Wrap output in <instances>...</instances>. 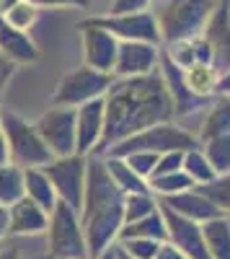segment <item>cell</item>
I'll use <instances>...</instances> for the list:
<instances>
[{
	"instance_id": "obj_17",
	"label": "cell",
	"mask_w": 230,
	"mask_h": 259,
	"mask_svg": "<svg viewBox=\"0 0 230 259\" xmlns=\"http://www.w3.org/2000/svg\"><path fill=\"white\" fill-rule=\"evenodd\" d=\"M49 226V215L29 197H21L8 207V236H39Z\"/></svg>"
},
{
	"instance_id": "obj_24",
	"label": "cell",
	"mask_w": 230,
	"mask_h": 259,
	"mask_svg": "<svg viewBox=\"0 0 230 259\" xmlns=\"http://www.w3.org/2000/svg\"><path fill=\"white\" fill-rule=\"evenodd\" d=\"M202 233L212 259H230V223L225 218H215L210 223H204Z\"/></svg>"
},
{
	"instance_id": "obj_15",
	"label": "cell",
	"mask_w": 230,
	"mask_h": 259,
	"mask_svg": "<svg viewBox=\"0 0 230 259\" xmlns=\"http://www.w3.org/2000/svg\"><path fill=\"white\" fill-rule=\"evenodd\" d=\"M204 36L212 47V70L220 75L230 68V0H222L212 13L210 24L204 29Z\"/></svg>"
},
{
	"instance_id": "obj_35",
	"label": "cell",
	"mask_w": 230,
	"mask_h": 259,
	"mask_svg": "<svg viewBox=\"0 0 230 259\" xmlns=\"http://www.w3.org/2000/svg\"><path fill=\"white\" fill-rule=\"evenodd\" d=\"M176 171H184V153H179V150H171V153H163V156H158V163H155L153 177L176 174ZM153 177H150V179H153Z\"/></svg>"
},
{
	"instance_id": "obj_25",
	"label": "cell",
	"mask_w": 230,
	"mask_h": 259,
	"mask_svg": "<svg viewBox=\"0 0 230 259\" xmlns=\"http://www.w3.org/2000/svg\"><path fill=\"white\" fill-rule=\"evenodd\" d=\"M184 80H186L189 91H192L197 99H204V101L215 99L217 73L212 70V65H194V68L184 70Z\"/></svg>"
},
{
	"instance_id": "obj_12",
	"label": "cell",
	"mask_w": 230,
	"mask_h": 259,
	"mask_svg": "<svg viewBox=\"0 0 230 259\" xmlns=\"http://www.w3.org/2000/svg\"><path fill=\"white\" fill-rule=\"evenodd\" d=\"M103 124H106V106L103 99L88 101L75 109V153L78 156H93L101 138H103Z\"/></svg>"
},
{
	"instance_id": "obj_10",
	"label": "cell",
	"mask_w": 230,
	"mask_h": 259,
	"mask_svg": "<svg viewBox=\"0 0 230 259\" xmlns=\"http://www.w3.org/2000/svg\"><path fill=\"white\" fill-rule=\"evenodd\" d=\"M160 47L148 41H119L114 78H145L158 73Z\"/></svg>"
},
{
	"instance_id": "obj_31",
	"label": "cell",
	"mask_w": 230,
	"mask_h": 259,
	"mask_svg": "<svg viewBox=\"0 0 230 259\" xmlns=\"http://www.w3.org/2000/svg\"><path fill=\"white\" fill-rule=\"evenodd\" d=\"M202 197H207L210 200L222 215H225V210H227V205H230V174H225V177H215L212 182H207V184H199V187H194Z\"/></svg>"
},
{
	"instance_id": "obj_19",
	"label": "cell",
	"mask_w": 230,
	"mask_h": 259,
	"mask_svg": "<svg viewBox=\"0 0 230 259\" xmlns=\"http://www.w3.org/2000/svg\"><path fill=\"white\" fill-rule=\"evenodd\" d=\"M168 60L176 65L179 70H189L194 65H210L212 62V47L207 36H194V39H186V41H176V45L168 47H160Z\"/></svg>"
},
{
	"instance_id": "obj_23",
	"label": "cell",
	"mask_w": 230,
	"mask_h": 259,
	"mask_svg": "<svg viewBox=\"0 0 230 259\" xmlns=\"http://www.w3.org/2000/svg\"><path fill=\"white\" fill-rule=\"evenodd\" d=\"M101 158H103V163H106V168H109L111 182L117 184V189H119L122 194L150 192V184L145 182V179H140L135 171L127 166V161H124V158H119V156H101Z\"/></svg>"
},
{
	"instance_id": "obj_33",
	"label": "cell",
	"mask_w": 230,
	"mask_h": 259,
	"mask_svg": "<svg viewBox=\"0 0 230 259\" xmlns=\"http://www.w3.org/2000/svg\"><path fill=\"white\" fill-rule=\"evenodd\" d=\"M117 246L124 254H130L132 259H155V254L163 244L150 241V239H122V241H117Z\"/></svg>"
},
{
	"instance_id": "obj_41",
	"label": "cell",
	"mask_w": 230,
	"mask_h": 259,
	"mask_svg": "<svg viewBox=\"0 0 230 259\" xmlns=\"http://www.w3.org/2000/svg\"><path fill=\"white\" fill-rule=\"evenodd\" d=\"M8 236V207L0 205V241Z\"/></svg>"
},
{
	"instance_id": "obj_27",
	"label": "cell",
	"mask_w": 230,
	"mask_h": 259,
	"mask_svg": "<svg viewBox=\"0 0 230 259\" xmlns=\"http://www.w3.org/2000/svg\"><path fill=\"white\" fill-rule=\"evenodd\" d=\"M184 174L192 179L194 187L207 184V182H212V179L217 177L215 168L210 166V161H207L202 145H199V148H192V150H186V153H184Z\"/></svg>"
},
{
	"instance_id": "obj_14",
	"label": "cell",
	"mask_w": 230,
	"mask_h": 259,
	"mask_svg": "<svg viewBox=\"0 0 230 259\" xmlns=\"http://www.w3.org/2000/svg\"><path fill=\"white\" fill-rule=\"evenodd\" d=\"M160 212L165 218V228H168V244L181 249L189 259H212L210 249H207V244H204V233H202L199 223L186 221V218L171 212L168 207H163V205H160Z\"/></svg>"
},
{
	"instance_id": "obj_34",
	"label": "cell",
	"mask_w": 230,
	"mask_h": 259,
	"mask_svg": "<svg viewBox=\"0 0 230 259\" xmlns=\"http://www.w3.org/2000/svg\"><path fill=\"white\" fill-rule=\"evenodd\" d=\"M124 161H127V166L135 171L140 179L150 182L153 171H155V163H158V156H155V153H148V150H137V153L124 156Z\"/></svg>"
},
{
	"instance_id": "obj_13",
	"label": "cell",
	"mask_w": 230,
	"mask_h": 259,
	"mask_svg": "<svg viewBox=\"0 0 230 259\" xmlns=\"http://www.w3.org/2000/svg\"><path fill=\"white\" fill-rule=\"evenodd\" d=\"M158 73L165 83V89H168V96L174 101V119H181V117H189L194 112H199L202 106L207 109L210 106V101H204V99H197L192 91H189V85H186L184 80V70H179L176 65L168 60V55H165L160 50V62H158Z\"/></svg>"
},
{
	"instance_id": "obj_36",
	"label": "cell",
	"mask_w": 230,
	"mask_h": 259,
	"mask_svg": "<svg viewBox=\"0 0 230 259\" xmlns=\"http://www.w3.org/2000/svg\"><path fill=\"white\" fill-rule=\"evenodd\" d=\"M150 6H155V0H111V16H124V13H142L150 11Z\"/></svg>"
},
{
	"instance_id": "obj_46",
	"label": "cell",
	"mask_w": 230,
	"mask_h": 259,
	"mask_svg": "<svg viewBox=\"0 0 230 259\" xmlns=\"http://www.w3.org/2000/svg\"><path fill=\"white\" fill-rule=\"evenodd\" d=\"M117 259H132V256H130V254H124V251L117 246Z\"/></svg>"
},
{
	"instance_id": "obj_28",
	"label": "cell",
	"mask_w": 230,
	"mask_h": 259,
	"mask_svg": "<svg viewBox=\"0 0 230 259\" xmlns=\"http://www.w3.org/2000/svg\"><path fill=\"white\" fill-rule=\"evenodd\" d=\"M158 197L153 192H140V194H124V223H135L142 221L148 215L158 212Z\"/></svg>"
},
{
	"instance_id": "obj_21",
	"label": "cell",
	"mask_w": 230,
	"mask_h": 259,
	"mask_svg": "<svg viewBox=\"0 0 230 259\" xmlns=\"http://www.w3.org/2000/svg\"><path fill=\"white\" fill-rule=\"evenodd\" d=\"M24 197L36 202L47 215H52V210L60 202L49 177L44 174V168H24Z\"/></svg>"
},
{
	"instance_id": "obj_44",
	"label": "cell",
	"mask_w": 230,
	"mask_h": 259,
	"mask_svg": "<svg viewBox=\"0 0 230 259\" xmlns=\"http://www.w3.org/2000/svg\"><path fill=\"white\" fill-rule=\"evenodd\" d=\"M96 259H117V244H114L111 249H106L101 256H96Z\"/></svg>"
},
{
	"instance_id": "obj_42",
	"label": "cell",
	"mask_w": 230,
	"mask_h": 259,
	"mask_svg": "<svg viewBox=\"0 0 230 259\" xmlns=\"http://www.w3.org/2000/svg\"><path fill=\"white\" fill-rule=\"evenodd\" d=\"M0 163H8V145H6V133H3V122H0Z\"/></svg>"
},
{
	"instance_id": "obj_5",
	"label": "cell",
	"mask_w": 230,
	"mask_h": 259,
	"mask_svg": "<svg viewBox=\"0 0 230 259\" xmlns=\"http://www.w3.org/2000/svg\"><path fill=\"white\" fill-rule=\"evenodd\" d=\"M47 259H91L80 215L65 202H57V207L49 215Z\"/></svg>"
},
{
	"instance_id": "obj_37",
	"label": "cell",
	"mask_w": 230,
	"mask_h": 259,
	"mask_svg": "<svg viewBox=\"0 0 230 259\" xmlns=\"http://www.w3.org/2000/svg\"><path fill=\"white\" fill-rule=\"evenodd\" d=\"M34 8H88V0H26Z\"/></svg>"
},
{
	"instance_id": "obj_20",
	"label": "cell",
	"mask_w": 230,
	"mask_h": 259,
	"mask_svg": "<svg viewBox=\"0 0 230 259\" xmlns=\"http://www.w3.org/2000/svg\"><path fill=\"white\" fill-rule=\"evenodd\" d=\"M230 135V96H215L210 106L204 109L202 124H199V143Z\"/></svg>"
},
{
	"instance_id": "obj_29",
	"label": "cell",
	"mask_w": 230,
	"mask_h": 259,
	"mask_svg": "<svg viewBox=\"0 0 230 259\" xmlns=\"http://www.w3.org/2000/svg\"><path fill=\"white\" fill-rule=\"evenodd\" d=\"M210 166L215 168L217 177H225L230 174V135H222V138H212V140H204L199 143Z\"/></svg>"
},
{
	"instance_id": "obj_11",
	"label": "cell",
	"mask_w": 230,
	"mask_h": 259,
	"mask_svg": "<svg viewBox=\"0 0 230 259\" xmlns=\"http://www.w3.org/2000/svg\"><path fill=\"white\" fill-rule=\"evenodd\" d=\"M80 41H83V65H88L91 70L114 75L119 39L111 36L106 29L80 24Z\"/></svg>"
},
{
	"instance_id": "obj_6",
	"label": "cell",
	"mask_w": 230,
	"mask_h": 259,
	"mask_svg": "<svg viewBox=\"0 0 230 259\" xmlns=\"http://www.w3.org/2000/svg\"><path fill=\"white\" fill-rule=\"evenodd\" d=\"M114 83V75L91 70L88 65H80V68L65 73L57 80V89L52 94V106H70V109H78V106L103 99L109 94Z\"/></svg>"
},
{
	"instance_id": "obj_26",
	"label": "cell",
	"mask_w": 230,
	"mask_h": 259,
	"mask_svg": "<svg viewBox=\"0 0 230 259\" xmlns=\"http://www.w3.org/2000/svg\"><path fill=\"white\" fill-rule=\"evenodd\" d=\"M24 197V168L8 163H0V205L11 207Z\"/></svg>"
},
{
	"instance_id": "obj_39",
	"label": "cell",
	"mask_w": 230,
	"mask_h": 259,
	"mask_svg": "<svg viewBox=\"0 0 230 259\" xmlns=\"http://www.w3.org/2000/svg\"><path fill=\"white\" fill-rule=\"evenodd\" d=\"M155 259H189V256H186L181 249H176L174 244H168V241H165L160 249H158V254H155Z\"/></svg>"
},
{
	"instance_id": "obj_8",
	"label": "cell",
	"mask_w": 230,
	"mask_h": 259,
	"mask_svg": "<svg viewBox=\"0 0 230 259\" xmlns=\"http://www.w3.org/2000/svg\"><path fill=\"white\" fill-rule=\"evenodd\" d=\"M36 133L49 148L52 158H65L75 153V109L70 106H49L36 122Z\"/></svg>"
},
{
	"instance_id": "obj_7",
	"label": "cell",
	"mask_w": 230,
	"mask_h": 259,
	"mask_svg": "<svg viewBox=\"0 0 230 259\" xmlns=\"http://www.w3.org/2000/svg\"><path fill=\"white\" fill-rule=\"evenodd\" d=\"M44 174L49 177L54 194L60 202H65L80 215L83 207V194H86V174H88V156H65V158H52L44 166Z\"/></svg>"
},
{
	"instance_id": "obj_18",
	"label": "cell",
	"mask_w": 230,
	"mask_h": 259,
	"mask_svg": "<svg viewBox=\"0 0 230 259\" xmlns=\"http://www.w3.org/2000/svg\"><path fill=\"white\" fill-rule=\"evenodd\" d=\"M0 55L11 60L13 65H29L39 60V50L34 45V39L26 31L13 29L3 16H0Z\"/></svg>"
},
{
	"instance_id": "obj_32",
	"label": "cell",
	"mask_w": 230,
	"mask_h": 259,
	"mask_svg": "<svg viewBox=\"0 0 230 259\" xmlns=\"http://www.w3.org/2000/svg\"><path fill=\"white\" fill-rule=\"evenodd\" d=\"M3 18L8 21V24H11L13 29L26 31V34H29V29L39 21V8H34L31 3H26V0H21V3H18V6H13Z\"/></svg>"
},
{
	"instance_id": "obj_45",
	"label": "cell",
	"mask_w": 230,
	"mask_h": 259,
	"mask_svg": "<svg viewBox=\"0 0 230 259\" xmlns=\"http://www.w3.org/2000/svg\"><path fill=\"white\" fill-rule=\"evenodd\" d=\"M0 259H18V251L16 249H6V251H0Z\"/></svg>"
},
{
	"instance_id": "obj_2",
	"label": "cell",
	"mask_w": 230,
	"mask_h": 259,
	"mask_svg": "<svg viewBox=\"0 0 230 259\" xmlns=\"http://www.w3.org/2000/svg\"><path fill=\"white\" fill-rule=\"evenodd\" d=\"M222 0H158L153 16L158 21L160 47L202 36Z\"/></svg>"
},
{
	"instance_id": "obj_1",
	"label": "cell",
	"mask_w": 230,
	"mask_h": 259,
	"mask_svg": "<svg viewBox=\"0 0 230 259\" xmlns=\"http://www.w3.org/2000/svg\"><path fill=\"white\" fill-rule=\"evenodd\" d=\"M103 106H106V124H103L101 145L93 156H103L117 143L153 124L176 122L174 101L160 73L145 78H114L109 94L103 96Z\"/></svg>"
},
{
	"instance_id": "obj_38",
	"label": "cell",
	"mask_w": 230,
	"mask_h": 259,
	"mask_svg": "<svg viewBox=\"0 0 230 259\" xmlns=\"http://www.w3.org/2000/svg\"><path fill=\"white\" fill-rule=\"evenodd\" d=\"M16 68H18V65H13L11 60H6L3 55H0V94H3V89L8 85V80L13 78Z\"/></svg>"
},
{
	"instance_id": "obj_47",
	"label": "cell",
	"mask_w": 230,
	"mask_h": 259,
	"mask_svg": "<svg viewBox=\"0 0 230 259\" xmlns=\"http://www.w3.org/2000/svg\"><path fill=\"white\" fill-rule=\"evenodd\" d=\"M222 218H225V221L230 223V205H227V210H225V215H222Z\"/></svg>"
},
{
	"instance_id": "obj_30",
	"label": "cell",
	"mask_w": 230,
	"mask_h": 259,
	"mask_svg": "<svg viewBox=\"0 0 230 259\" xmlns=\"http://www.w3.org/2000/svg\"><path fill=\"white\" fill-rule=\"evenodd\" d=\"M150 192L155 194L158 200H165V197H174V194H181L186 189H192V179L184 174V171H176V174H163V177H153L150 182Z\"/></svg>"
},
{
	"instance_id": "obj_16",
	"label": "cell",
	"mask_w": 230,
	"mask_h": 259,
	"mask_svg": "<svg viewBox=\"0 0 230 259\" xmlns=\"http://www.w3.org/2000/svg\"><path fill=\"white\" fill-rule=\"evenodd\" d=\"M158 202H160L163 207H168L171 212L181 215V218L192 221V223H199V226L210 223V221H215V218H222V212H220L210 200H207V197H202L194 187L186 189V192H181V194H174V197L158 200Z\"/></svg>"
},
{
	"instance_id": "obj_43",
	"label": "cell",
	"mask_w": 230,
	"mask_h": 259,
	"mask_svg": "<svg viewBox=\"0 0 230 259\" xmlns=\"http://www.w3.org/2000/svg\"><path fill=\"white\" fill-rule=\"evenodd\" d=\"M21 3V0H0V16H6L13 6H18Z\"/></svg>"
},
{
	"instance_id": "obj_4",
	"label": "cell",
	"mask_w": 230,
	"mask_h": 259,
	"mask_svg": "<svg viewBox=\"0 0 230 259\" xmlns=\"http://www.w3.org/2000/svg\"><path fill=\"white\" fill-rule=\"evenodd\" d=\"M8 145V161L18 168H44L52 161L49 148L39 138L34 122L24 119L16 112H0Z\"/></svg>"
},
{
	"instance_id": "obj_22",
	"label": "cell",
	"mask_w": 230,
	"mask_h": 259,
	"mask_svg": "<svg viewBox=\"0 0 230 259\" xmlns=\"http://www.w3.org/2000/svg\"><path fill=\"white\" fill-rule=\"evenodd\" d=\"M150 239V241H158V244H165L168 241V228H165V218L163 212H153L142 221H135V223H124V228L119 231V239Z\"/></svg>"
},
{
	"instance_id": "obj_40",
	"label": "cell",
	"mask_w": 230,
	"mask_h": 259,
	"mask_svg": "<svg viewBox=\"0 0 230 259\" xmlns=\"http://www.w3.org/2000/svg\"><path fill=\"white\" fill-rule=\"evenodd\" d=\"M215 96H230V68L225 73L217 75V89H215Z\"/></svg>"
},
{
	"instance_id": "obj_3",
	"label": "cell",
	"mask_w": 230,
	"mask_h": 259,
	"mask_svg": "<svg viewBox=\"0 0 230 259\" xmlns=\"http://www.w3.org/2000/svg\"><path fill=\"white\" fill-rule=\"evenodd\" d=\"M192 148H199V138L194 133H189L186 127H181L179 122H160L153 124L142 133L130 135L127 140L117 143L114 148H109L103 156H130L137 153V150H148V153L163 156V153H171V150H179V153H186Z\"/></svg>"
},
{
	"instance_id": "obj_9",
	"label": "cell",
	"mask_w": 230,
	"mask_h": 259,
	"mask_svg": "<svg viewBox=\"0 0 230 259\" xmlns=\"http://www.w3.org/2000/svg\"><path fill=\"white\" fill-rule=\"evenodd\" d=\"M86 24L106 29L111 36H117L119 41H148V45H158L160 47V31H158V21L153 16V11H142V13H124V16H93Z\"/></svg>"
},
{
	"instance_id": "obj_48",
	"label": "cell",
	"mask_w": 230,
	"mask_h": 259,
	"mask_svg": "<svg viewBox=\"0 0 230 259\" xmlns=\"http://www.w3.org/2000/svg\"><path fill=\"white\" fill-rule=\"evenodd\" d=\"M155 3H158V0H155Z\"/></svg>"
}]
</instances>
